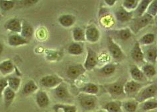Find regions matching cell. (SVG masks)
<instances>
[{
    "instance_id": "cell-1",
    "label": "cell",
    "mask_w": 157,
    "mask_h": 112,
    "mask_svg": "<svg viewBox=\"0 0 157 112\" xmlns=\"http://www.w3.org/2000/svg\"><path fill=\"white\" fill-rule=\"evenodd\" d=\"M133 20V22L131 25V31L135 33H138L142 29L149 25L152 21L153 20V17L147 14H145L141 17L135 18Z\"/></svg>"
},
{
    "instance_id": "cell-2",
    "label": "cell",
    "mask_w": 157,
    "mask_h": 112,
    "mask_svg": "<svg viewBox=\"0 0 157 112\" xmlns=\"http://www.w3.org/2000/svg\"><path fill=\"white\" fill-rule=\"evenodd\" d=\"M157 94V84H152L144 88L136 96V102L142 103L155 97Z\"/></svg>"
},
{
    "instance_id": "cell-3",
    "label": "cell",
    "mask_w": 157,
    "mask_h": 112,
    "mask_svg": "<svg viewBox=\"0 0 157 112\" xmlns=\"http://www.w3.org/2000/svg\"><path fill=\"white\" fill-rule=\"evenodd\" d=\"M78 101L82 109L88 111L94 110L96 106L97 98L94 95L82 93L78 97Z\"/></svg>"
},
{
    "instance_id": "cell-4",
    "label": "cell",
    "mask_w": 157,
    "mask_h": 112,
    "mask_svg": "<svg viewBox=\"0 0 157 112\" xmlns=\"http://www.w3.org/2000/svg\"><path fill=\"white\" fill-rule=\"evenodd\" d=\"M63 82V78L55 75V74L44 76L40 80V84L41 86L46 88H55Z\"/></svg>"
},
{
    "instance_id": "cell-5",
    "label": "cell",
    "mask_w": 157,
    "mask_h": 112,
    "mask_svg": "<svg viewBox=\"0 0 157 112\" xmlns=\"http://www.w3.org/2000/svg\"><path fill=\"white\" fill-rule=\"evenodd\" d=\"M142 50L144 59L151 64H155L157 60V45L154 43L147 45Z\"/></svg>"
},
{
    "instance_id": "cell-6",
    "label": "cell",
    "mask_w": 157,
    "mask_h": 112,
    "mask_svg": "<svg viewBox=\"0 0 157 112\" xmlns=\"http://www.w3.org/2000/svg\"><path fill=\"white\" fill-rule=\"evenodd\" d=\"M107 45L110 55L114 59L118 60L122 59L124 57V55L121 48L119 47V46L117 43H115L114 42L112 38L110 37H107Z\"/></svg>"
},
{
    "instance_id": "cell-7",
    "label": "cell",
    "mask_w": 157,
    "mask_h": 112,
    "mask_svg": "<svg viewBox=\"0 0 157 112\" xmlns=\"http://www.w3.org/2000/svg\"><path fill=\"white\" fill-rule=\"evenodd\" d=\"M86 70L82 64H74L68 66L66 70V74L70 80H76L86 72Z\"/></svg>"
},
{
    "instance_id": "cell-8",
    "label": "cell",
    "mask_w": 157,
    "mask_h": 112,
    "mask_svg": "<svg viewBox=\"0 0 157 112\" xmlns=\"http://www.w3.org/2000/svg\"><path fill=\"white\" fill-rule=\"evenodd\" d=\"M98 63L97 53L92 48L87 47V56L84 64V67L86 70H92L96 67Z\"/></svg>"
},
{
    "instance_id": "cell-9",
    "label": "cell",
    "mask_w": 157,
    "mask_h": 112,
    "mask_svg": "<svg viewBox=\"0 0 157 112\" xmlns=\"http://www.w3.org/2000/svg\"><path fill=\"white\" fill-rule=\"evenodd\" d=\"M53 94L55 98L62 101H67L71 98V95L69 93L67 85L64 82L61 83L53 90Z\"/></svg>"
},
{
    "instance_id": "cell-10",
    "label": "cell",
    "mask_w": 157,
    "mask_h": 112,
    "mask_svg": "<svg viewBox=\"0 0 157 112\" xmlns=\"http://www.w3.org/2000/svg\"><path fill=\"white\" fill-rule=\"evenodd\" d=\"M86 41L91 43H96L100 39V33L98 27L94 25H89L85 31Z\"/></svg>"
},
{
    "instance_id": "cell-11",
    "label": "cell",
    "mask_w": 157,
    "mask_h": 112,
    "mask_svg": "<svg viewBox=\"0 0 157 112\" xmlns=\"http://www.w3.org/2000/svg\"><path fill=\"white\" fill-rule=\"evenodd\" d=\"M4 28L15 34H20L21 31V21L15 17L8 19L4 24Z\"/></svg>"
},
{
    "instance_id": "cell-12",
    "label": "cell",
    "mask_w": 157,
    "mask_h": 112,
    "mask_svg": "<svg viewBox=\"0 0 157 112\" xmlns=\"http://www.w3.org/2000/svg\"><path fill=\"white\" fill-rule=\"evenodd\" d=\"M123 86L124 84H122L121 82H115L104 86V88L107 92L111 96H120L125 94L124 92Z\"/></svg>"
},
{
    "instance_id": "cell-13",
    "label": "cell",
    "mask_w": 157,
    "mask_h": 112,
    "mask_svg": "<svg viewBox=\"0 0 157 112\" xmlns=\"http://www.w3.org/2000/svg\"><path fill=\"white\" fill-rule=\"evenodd\" d=\"M115 15L118 21L121 23H126L133 19L134 12L127 11L121 6L118 7V9L115 11Z\"/></svg>"
},
{
    "instance_id": "cell-14",
    "label": "cell",
    "mask_w": 157,
    "mask_h": 112,
    "mask_svg": "<svg viewBox=\"0 0 157 112\" xmlns=\"http://www.w3.org/2000/svg\"><path fill=\"white\" fill-rule=\"evenodd\" d=\"M35 102L40 108L44 109L50 104V99L48 94L43 90H38L35 94Z\"/></svg>"
},
{
    "instance_id": "cell-15",
    "label": "cell",
    "mask_w": 157,
    "mask_h": 112,
    "mask_svg": "<svg viewBox=\"0 0 157 112\" xmlns=\"http://www.w3.org/2000/svg\"><path fill=\"white\" fill-rule=\"evenodd\" d=\"M33 34L34 28L32 25L26 21H21V31L20 33L21 36L30 42Z\"/></svg>"
},
{
    "instance_id": "cell-16",
    "label": "cell",
    "mask_w": 157,
    "mask_h": 112,
    "mask_svg": "<svg viewBox=\"0 0 157 112\" xmlns=\"http://www.w3.org/2000/svg\"><path fill=\"white\" fill-rule=\"evenodd\" d=\"M7 41L9 45L13 47H17L29 43V41L24 39L20 34H15V33L10 35Z\"/></svg>"
},
{
    "instance_id": "cell-17",
    "label": "cell",
    "mask_w": 157,
    "mask_h": 112,
    "mask_svg": "<svg viewBox=\"0 0 157 112\" xmlns=\"http://www.w3.org/2000/svg\"><path fill=\"white\" fill-rule=\"evenodd\" d=\"M131 56L136 63H140L144 60L143 50L139 42H136L131 51Z\"/></svg>"
},
{
    "instance_id": "cell-18",
    "label": "cell",
    "mask_w": 157,
    "mask_h": 112,
    "mask_svg": "<svg viewBox=\"0 0 157 112\" xmlns=\"http://www.w3.org/2000/svg\"><path fill=\"white\" fill-rule=\"evenodd\" d=\"M124 92L126 95H131L136 93L138 90L142 88V85L137 82L130 80L126 82L123 86Z\"/></svg>"
},
{
    "instance_id": "cell-19",
    "label": "cell",
    "mask_w": 157,
    "mask_h": 112,
    "mask_svg": "<svg viewBox=\"0 0 157 112\" xmlns=\"http://www.w3.org/2000/svg\"><path fill=\"white\" fill-rule=\"evenodd\" d=\"M58 22L61 26L68 28L74 25L76 22V17L72 14H63L61 15L59 19Z\"/></svg>"
},
{
    "instance_id": "cell-20",
    "label": "cell",
    "mask_w": 157,
    "mask_h": 112,
    "mask_svg": "<svg viewBox=\"0 0 157 112\" xmlns=\"http://www.w3.org/2000/svg\"><path fill=\"white\" fill-rule=\"evenodd\" d=\"M16 96V92L13 90H11L9 87L4 91L3 94V103L4 106H5V108L7 109L11 106L12 103L14 101V99Z\"/></svg>"
},
{
    "instance_id": "cell-21",
    "label": "cell",
    "mask_w": 157,
    "mask_h": 112,
    "mask_svg": "<svg viewBox=\"0 0 157 112\" xmlns=\"http://www.w3.org/2000/svg\"><path fill=\"white\" fill-rule=\"evenodd\" d=\"M130 75L133 80L136 82H144L147 80L143 71L139 69L136 65H131L130 67Z\"/></svg>"
},
{
    "instance_id": "cell-22",
    "label": "cell",
    "mask_w": 157,
    "mask_h": 112,
    "mask_svg": "<svg viewBox=\"0 0 157 112\" xmlns=\"http://www.w3.org/2000/svg\"><path fill=\"white\" fill-rule=\"evenodd\" d=\"M39 90V86L36 84L33 80H28L24 84L22 90V93L25 96H29V95L36 92Z\"/></svg>"
},
{
    "instance_id": "cell-23",
    "label": "cell",
    "mask_w": 157,
    "mask_h": 112,
    "mask_svg": "<svg viewBox=\"0 0 157 112\" xmlns=\"http://www.w3.org/2000/svg\"><path fill=\"white\" fill-rule=\"evenodd\" d=\"M15 66L10 59H7L0 63V73L3 76L8 75L13 72Z\"/></svg>"
},
{
    "instance_id": "cell-24",
    "label": "cell",
    "mask_w": 157,
    "mask_h": 112,
    "mask_svg": "<svg viewBox=\"0 0 157 112\" xmlns=\"http://www.w3.org/2000/svg\"><path fill=\"white\" fill-rule=\"evenodd\" d=\"M151 2L152 0H142V1H139L137 7L133 11L134 15L137 16V17H141L145 14V12L147 11Z\"/></svg>"
},
{
    "instance_id": "cell-25",
    "label": "cell",
    "mask_w": 157,
    "mask_h": 112,
    "mask_svg": "<svg viewBox=\"0 0 157 112\" xmlns=\"http://www.w3.org/2000/svg\"><path fill=\"white\" fill-rule=\"evenodd\" d=\"M68 52L71 55H80L84 52V47L81 43L73 42L68 47Z\"/></svg>"
},
{
    "instance_id": "cell-26",
    "label": "cell",
    "mask_w": 157,
    "mask_h": 112,
    "mask_svg": "<svg viewBox=\"0 0 157 112\" xmlns=\"http://www.w3.org/2000/svg\"><path fill=\"white\" fill-rule=\"evenodd\" d=\"M78 90L83 94L95 95L99 92V88L96 84H94V83H88L83 87L80 88Z\"/></svg>"
},
{
    "instance_id": "cell-27",
    "label": "cell",
    "mask_w": 157,
    "mask_h": 112,
    "mask_svg": "<svg viewBox=\"0 0 157 112\" xmlns=\"http://www.w3.org/2000/svg\"><path fill=\"white\" fill-rule=\"evenodd\" d=\"M121 103L119 101L108 102L103 107V109L107 112H122Z\"/></svg>"
},
{
    "instance_id": "cell-28",
    "label": "cell",
    "mask_w": 157,
    "mask_h": 112,
    "mask_svg": "<svg viewBox=\"0 0 157 112\" xmlns=\"http://www.w3.org/2000/svg\"><path fill=\"white\" fill-rule=\"evenodd\" d=\"M72 37L75 42L81 43L86 41L85 31L83 29L79 27H76L72 30Z\"/></svg>"
},
{
    "instance_id": "cell-29",
    "label": "cell",
    "mask_w": 157,
    "mask_h": 112,
    "mask_svg": "<svg viewBox=\"0 0 157 112\" xmlns=\"http://www.w3.org/2000/svg\"><path fill=\"white\" fill-rule=\"evenodd\" d=\"M53 110L55 112H59L60 110H62L63 112H77V107L75 105L56 103L53 106Z\"/></svg>"
},
{
    "instance_id": "cell-30",
    "label": "cell",
    "mask_w": 157,
    "mask_h": 112,
    "mask_svg": "<svg viewBox=\"0 0 157 112\" xmlns=\"http://www.w3.org/2000/svg\"><path fill=\"white\" fill-rule=\"evenodd\" d=\"M7 79L8 82V87L15 91V92H17L19 89L21 82V78L16 76H9L7 78Z\"/></svg>"
},
{
    "instance_id": "cell-31",
    "label": "cell",
    "mask_w": 157,
    "mask_h": 112,
    "mask_svg": "<svg viewBox=\"0 0 157 112\" xmlns=\"http://www.w3.org/2000/svg\"><path fill=\"white\" fill-rule=\"evenodd\" d=\"M155 41V35L152 33H147L143 35L141 38L139 39L138 41L140 46L143 45V46H147V45H150L153 44Z\"/></svg>"
},
{
    "instance_id": "cell-32",
    "label": "cell",
    "mask_w": 157,
    "mask_h": 112,
    "mask_svg": "<svg viewBox=\"0 0 157 112\" xmlns=\"http://www.w3.org/2000/svg\"><path fill=\"white\" fill-rule=\"evenodd\" d=\"M141 70L144 74V76L148 78L153 77L156 74V70L155 66L151 64H146L143 65L142 66Z\"/></svg>"
},
{
    "instance_id": "cell-33",
    "label": "cell",
    "mask_w": 157,
    "mask_h": 112,
    "mask_svg": "<svg viewBox=\"0 0 157 112\" xmlns=\"http://www.w3.org/2000/svg\"><path fill=\"white\" fill-rule=\"evenodd\" d=\"M47 59L49 61H59L63 57V54L59 51L47 50L45 52Z\"/></svg>"
},
{
    "instance_id": "cell-34",
    "label": "cell",
    "mask_w": 157,
    "mask_h": 112,
    "mask_svg": "<svg viewBox=\"0 0 157 112\" xmlns=\"http://www.w3.org/2000/svg\"><path fill=\"white\" fill-rule=\"evenodd\" d=\"M15 3L13 0H0V10L4 12L10 11L14 8Z\"/></svg>"
},
{
    "instance_id": "cell-35",
    "label": "cell",
    "mask_w": 157,
    "mask_h": 112,
    "mask_svg": "<svg viewBox=\"0 0 157 112\" xmlns=\"http://www.w3.org/2000/svg\"><path fill=\"white\" fill-rule=\"evenodd\" d=\"M138 0H124L123 2V7L127 11H135L139 5Z\"/></svg>"
},
{
    "instance_id": "cell-36",
    "label": "cell",
    "mask_w": 157,
    "mask_h": 112,
    "mask_svg": "<svg viewBox=\"0 0 157 112\" xmlns=\"http://www.w3.org/2000/svg\"><path fill=\"white\" fill-rule=\"evenodd\" d=\"M116 34L119 38L123 41L128 40L131 38L132 35H133V33H132L131 29L129 28L122 29L117 30V31H116Z\"/></svg>"
},
{
    "instance_id": "cell-37",
    "label": "cell",
    "mask_w": 157,
    "mask_h": 112,
    "mask_svg": "<svg viewBox=\"0 0 157 112\" xmlns=\"http://www.w3.org/2000/svg\"><path fill=\"white\" fill-rule=\"evenodd\" d=\"M157 108V100L155 99H148L143 102L142 109L144 111H148Z\"/></svg>"
},
{
    "instance_id": "cell-38",
    "label": "cell",
    "mask_w": 157,
    "mask_h": 112,
    "mask_svg": "<svg viewBox=\"0 0 157 112\" xmlns=\"http://www.w3.org/2000/svg\"><path fill=\"white\" fill-rule=\"evenodd\" d=\"M115 70H116V67L113 64H107L105 65L104 67L101 68L100 70V72L101 74H104V75L105 76H108L111 75L115 72Z\"/></svg>"
},
{
    "instance_id": "cell-39",
    "label": "cell",
    "mask_w": 157,
    "mask_h": 112,
    "mask_svg": "<svg viewBox=\"0 0 157 112\" xmlns=\"http://www.w3.org/2000/svg\"><path fill=\"white\" fill-rule=\"evenodd\" d=\"M146 14L152 16V17L157 16V0H153L151 2Z\"/></svg>"
},
{
    "instance_id": "cell-40",
    "label": "cell",
    "mask_w": 157,
    "mask_h": 112,
    "mask_svg": "<svg viewBox=\"0 0 157 112\" xmlns=\"http://www.w3.org/2000/svg\"><path fill=\"white\" fill-rule=\"evenodd\" d=\"M123 108L127 112H135L137 110V102L128 101L123 103Z\"/></svg>"
},
{
    "instance_id": "cell-41",
    "label": "cell",
    "mask_w": 157,
    "mask_h": 112,
    "mask_svg": "<svg viewBox=\"0 0 157 112\" xmlns=\"http://www.w3.org/2000/svg\"><path fill=\"white\" fill-rule=\"evenodd\" d=\"M8 87V82L7 78H0V98L3 97L4 91Z\"/></svg>"
},
{
    "instance_id": "cell-42",
    "label": "cell",
    "mask_w": 157,
    "mask_h": 112,
    "mask_svg": "<svg viewBox=\"0 0 157 112\" xmlns=\"http://www.w3.org/2000/svg\"><path fill=\"white\" fill-rule=\"evenodd\" d=\"M39 1V0H25V1H22L23 5L26 6H33L36 4Z\"/></svg>"
},
{
    "instance_id": "cell-43",
    "label": "cell",
    "mask_w": 157,
    "mask_h": 112,
    "mask_svg": "<svg viewBox=\"0 0 157 112\" xmlns=\"http://www.w3.org/2000/svg\"><path fill=\"white\" fill-rule=\"evenodd\" d=\"M116 2H117L116 0H105V3L107 4V5L110 7L113 6Z\"/></svg>"
},
{
    "instance_id": "cell-44",
    "label": "cell",
    "mask_w": 157,
    "mask_h": 112,
    "mask_svg": "<svg viewBox=\"0 0 157 112\" xmlns=\"http://www.w3.org/2000/svg\"><path fill=\"white\" fill-rule=\"evenodd\" d=\"M3 51V44L1 43V41H0V55H2V53Z\"/></svg>"
},
{
    "instance_id": "cell-45",
    "label": "cell",
    "mask_w": 157,
    "mask_h": 112,
    "mask_svg": "<svg viewBox=\"0 0 157 112\" xmlns=\"http://www.w3.org/2000/svg\"><path fill=\"white\" fill-rule=\"evenodd\" d=\"M97 112H105V111H97Z\"/></svg>"
},
{
    "instance_id": "cell-46",
    "label": "cell",
    "mask_w": 157,
    "mask_h": 112,
    "mask_svg": "<svg viewBox=\"0 0 157 112\" xmlns=\"http://www.w3.org/2000/svg\"><path fill=\"white\" fill-rule=\"evenodd\" d=\"M156 23L157 24V16H156Z\"/></svg>"
},
{
    "instance_id": "cell-47",
    "label": "cell",
    "mask_w": 157,
    "mask_h": 112,
    "mask_svg": "<svg viewBox=\"0 0 157 112\" xmlns=\"http://www.w3.org/2000/svg\"><path fill=\"white\" fill-rule=\"evenodd\" d=\"M0 17H1V14H0Z\"/></svg>"
},
{
    "instance_id": "cell-48",
    "label": "cell",
    "mask_w": 157,
    "mask_h": 112,
    "mask_svg": "<svg viewBox=\"0 0 157 112\" xmlns=\"http://www.w3.org/2000/svg\"><path fill=\"white\" fill-rule=\"evenodd\" d=\"M46 112H48V111H46Z\"/></svg>"
},
{
    "instance_id": "cell-49",
    "label": "cell",
    "mask_w": 157,
    "mask_h": 112,
    "mask_svg": "<svg viewBox=\"0 0 157 112\" xmlns=\"http://www.w3.org/2000/svg\"><path fill=\"white\" fill-rule=\"evenodd\" d=\"M82 112H84V111H82Z\"/></svg>"
}]
</instances>
